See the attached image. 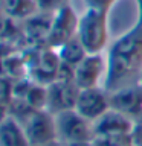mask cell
I'll return each instance as SVG.
<instances>
[{
	"mask_svg": "<svg viewBox=\"0 0 142 146\" xmlns=\"http://www.w3.org/2000/svg\"><path fill=\"white\" fill-rule=\"evenodd\" d=\"M0 146H31L23 125L12 116L0 122Z\"/></svg>",
	"mask_w": 142,
	"mask_h": 146,
	"instance_id": "cell-12",
	"label": "cell"
},
{
	"mask_svg": "<svg viewBox=\"0 0 142 146\" xmlns=\"http://www.w3.org/2000/svg\"><path fill=\"white\" fill-rule=\"evenodd\" d=\"M35 146H64L61 141L55 140V141H49V143H43V145H35Z\"/></svg>",
	"mask_w": 142,
	"mask_h": 146,
	"instance_id": "cell-21",
	"label": "cell"
},
{
	"mask_svg": "<svg viewBox=\"0 0 142 146\" xmlns=\"http://www.w3.org/2000/svg\"><path fill=\"white\" fill-rule=\"evenodd\" d=\"M95 146H133L130 135H113V137H95Z\"/></svg>",
	"mask_w": 142,
	"mask_h": 146,
	"instance_id": "cell-15",
	"label": "cell"
},
{
	"mask_svg": "<svg viewBox=\"0 0 142 146\" xmlns=\"http://www.w3.org/2000/svg\"><path fill=\"white\" fill-rule=\"evenodd\" d=\"M0 8L3 14L17 21H25L26 18L38 12L35 0H2Z\"/></svg>",
	"mask_w": 142,
	"mask_h": 146,
	"instance_id": "cell-13",
	"label": "cell"
},
{
	"mask_svg": "<svg viewBox=\"0 0 142 146\" xmlns=\"http://www.w3.org/2000/svg\"><path fill=\"white\" fill-rule=\"evenodd\" d=\"M136 2V9H137V23L142 25V0H135Z\"/></svg>",
	"mask_w": 142,
	"mask_h": 146,
	"instance_id": "cell-19",
	"label": "cell"
},
{
	"mask_svg": "<svg viewBox=\"0 0 142 146\" xmlns=\"http://www.w3.org/2000/svg\"><path fill=\"white\" fill-rule=\"evenodd\" d=\"M76 35L87 53H104L109 44V11L86 8L80 15Z\"/></svg>",
	"mask_w": 142,
	"mask_h": 146,
	"instance_id": "cell-2",
	"label": "cell"
},
{
	"mask_svg": "<svg viewBox=\"0 0 142 146\" xmlns=\"http://www.w3.org/2000/svg\"><path fill=\"white\" fill-rule=\"evenodd\" d=\"M52 17L54 14L37 12L32 17L26 18L25 21H21V40H20V44H18L20 49L48 47V38H49Z\"/></svg>",
	"mask_w": 142,
	"mask_h": 146,
	"instance_id": "cell-6",
	"label": "cell"
},
{
	"mask_svg": "<svg viewBox=\"0 0 142 146\" xmlns=\"http://www.w3.org/2000/svg\"><path fill=\"white\" fill-rule=\"evenodd\" d=\"M75 110L82 117L95 122L102 114L110 110V93L104 85L90 87V88L80 90Z\"/></svg>",
	"mask_w": 142,
	"mask_h": 146,
	"instance_id": "cell-9",
	"label": "cell"
},
{
	"mask_svg": "<svg viewBox=\"0 0 142 146\" xmlns=\"http://www.w3.org/2000/svg\"><path fill=\"white\" fill-rule=\"evenodd\" d=\"M110 108L125 114L131 120L142 117V82L127 85L110 93Z\"/></svg>",
	"mask_w": 142,
	"mask_h": 146,
	"instance_id": "cell-10",
	"label": "cell"
},
{
	"mask_svg": "<svg viewBox=\"0 0 142 146\" xmlns=\"http://www.w3.org/2000/svg\"><path fill=\"white\" fill-rule=\"evenodd\" d=\"M67 2H69V0H67Z\"/></svg>",
	"mask_w": 142,
	"mask_h": 146,
	"instance_id": "cell-25",
	"label": "cell"
},
{
	"mask_svg": "<svg viewBox=\"0 0 142 146\" xmlns=\"http://www.w3.org/2000/svg\"><path fill=\"white\" fill-rule=\"evenodd\" d=\"M141 82H142V78H141Z\"/></svg>",
	"mask_w": 142,
	"mask_h": 146,
	"instance_id": "cell-23",
	"label": "cell"
},
{
	"mask_svg": "<svg viewBox=\"0 0 142 146\" xmlns=\"http://www.w3.org/2000/svg\"><path fill=\"white\" fill-rule=\"evenodd\" d=\"M80 94V87L73 81L57 79L46 87V110L58 114L66 110H73Z\"/></svg>",
	"mask_w": 142,
	"mask_h": 146,
	"instance_id": "cell-8",
	"label": "cell"
},
{
	"mask_svg": "<svg viewBox=\"0 0 142 146\" xmlns=\"http://www.w3.org/2000/svg\"><path fill=\"white\" fill-rule=\"evenodd\" d=\"M38 12H46V14H55L60 8H63L67 0H35Z\"/></svg>",
	"mask_w": 142,
	"mask_h": 146,
	"instance_id": "cell-16",
	"label": "cell"
},
{
	"mask_svg": "<svg viewBox=\"0 0 142 146\" xmlns=\"http://www.w3.org/2000/svg\"><path fill=\"white\" fill-rule=\"evenodd\" d=\"M87 8H95V9H102V11H110L118 0H84Z\"/></svg>",
	"mask_w": 142,
	"mask_h": 146,
	"instance_id": "cell-18",
	"label": "cell"
},
{
	"mask_svg": "<svg viewBox=\"0 0 142 146\" xmlns=\"http://www.w3.org/2000/svg\"><path fill=\"white\" fill-rule=\"evenodd\" d=\"M133 123L130 117L125 114L110 108L99 119L93 122L95 137H113V135H130L133 129Z\"/></svg>",
	"mask_w": 142,
	"mask_h": 146,
	"instance_id": "cell-11",
	"label": "cell"
},
{
	"mask_svg": "<svg viewBox=\"0 0 142 146\" xmlns=\"http://www.w3.org/2000/svg\"><path fill=\"white\" fill-rule=\"evenodd\" d=\"M31 146L43 145L58 140L55 114L48 110H34L25 120L21 122Z\"/></svg>",
	"mask_w": 142,
	"mask_h": 146,
	"instance_id": "cell-4",
	"label": "cell"
},
{
	"mask_svg": "<svg viewBox=\"0 0 142 146\" xmlns=\"http://www.w3.org/2000/svg\"><path fill=\"white\" fill-rule=\"evenodd\" d=\"M55 123L58 141L63 145L73 141H90L95 139L93 122L82 117L75 108L55 114Z\"/></svg>",
	"mask_w": 142,
	"mask_h": 146,
	"instance_id": "cell-3",
	"label": "cell"
},
{
	"mask_svg": "<svg viewBox=\"0 0 142 146\" xmlns=\"http://www.w3.org/2000/svg\"><path fill=\"white\" fill-rule=\"evenodd\" d=\"M104 87L109 93L141 82L142 78V25L136 23L110 44Z\"/></svg>",
	"mask_w": 142,
	"mask_h": 146,
	"instance_id": "cell-1",
	"label": "cell"
},
{
	"mask_svg": "<svg viewBox=\"0 0 142 146\" xmlns=\"http://www.w3.org/2000/svg\"><path fill=\"white\" fill-rule=\"evenodd\" d=\"M64 146H95L93 140L90 141H73V143H66Z\"/></svg>",
	"mask_w": 142,
	"mask_h": 146,
	"instance_id": "cell-20",
	"label": "cell"
},
{
	"mask_svg": "<svg viewBox=\"0 0 142 146\" xmlns=\"http://www.w3.org/2000/svg\"><path fill=\"white\" fill-rule=\"evenodd\" d=\"M78 23H80V15L70 6V3H66L63 8H60L52 17L49 38H48V47L57 50L64 43H67L69 40L76 36Z\"/></svg>",
	"mask_w": 142,
	"mask_h": 146,
	"instance_id": "cell-5",
	"label": "cell"
},
{
	"mask_svg": "<svg viewBox=\"0 0 142 146\" xmlns=\"http://www.w3.org/2000/svg\"><path fill=\"white\" fill-rule=\"evenodd\" d=\"M107 73V56L104 53H87L75 68V84L82 88L104 85Z\"/></svg>",
	"mask_w": 142,
	"mask_h": 146,
	"instance_id": "cell-7",
	"label": "cell"
},
{
	"mask_svg": "<svg viewBox=\"0 0 142 146\" xmlns=\"http://www.w3.org/2000/svg\"><path fill=\"white\" fill-rule=\"evenodd\" d=\"M0 12H2V8H0Z\"/></svg>",
	"mask_w": 142,
	"mask_h": 146,
	"instance_id": "cell-22",
	"label": "cell"
},
{
	"mask_svg": "<svg viewBox=\"0 0 142 146\" xmlns=\"http://www.w3.org/2000/svg\"><path fill=\"white\" fill-rule=\"evenodd\" d=\"M130 139H131L133 146H142V117L135 120V123H133Z\"/></svg>",
	"mask_w": 142,
	"mask_h": 146,
	"instance_id": "cell-17",
	"label": "cell"
},
{
	"mask_svg": "<svg viewBox=\"0 0 142 146\" xmlns=\"http://www.w3.org/2000/svg\"><path fill=\"white\" fill-rule=\"evenodd\" d=\"M0 2H2V0H0Z\"/></svg>",
	"mask_w": 142,
	"mask_h": 146,
	"instance_id": "cell-24",
	"label": "cell"
},
{
	"mask_svg": "<svg viewBox=\"0 0 142 146\" xmlns=\"http://www.w3.org/2000/svg\"><path fill=\"white\" fill-rule=\"evenodd\" d=\"M57 52H58L60 61L64 64H69V66H73V67H76L87 55V50L84 49V46H82V43L78 38V35L73 36L72 40H69L67 43H64L61 47H58Z\"/></svg>",
	"mask_w": 142,
	"mask_h": 146,
	"instance_id": "cell-14",
	"label": "cell"
}]
</instances>
